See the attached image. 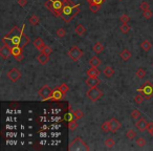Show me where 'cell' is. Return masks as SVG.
Masks as SVG:
<instances>
[{"label":"cell","mask_w":153,"mask_h":151,"mask_svg":"<svg viewBox=\"0 0 153 151\" xmlns=\"http://www.w3.org/2000/svg\"><path fill=\"white\" fill-rule=\"evenodd\" d=\"M153 16L152 12H151V10H146V11H143V17L145 18V19H151Z\"/></svg>","instance_id":"e575fe53"},{"label":"cell","mask_w":153,"mask_h":151,"mask_svg":"<svg viewBox=\"0 0 153 151\" xmlns=\"http://www.w3.org/2000/svg\"><path fill=\"white\" fill-rule=\"evenodd\" d=\"M80 13V6L76 4H66L63 6L61 18L65 22H70Z\"/></svg>","instance_id":"6da1fadb"},{"label":"cell","mask_w":153,"mask_h":151,"mask_svg":"<svg viewBox=\"0 0 153 151\" xmlns=\"http://www.w3.org/2000/svg\"><path fill=\"white\" fill-rule=\"evenodd\" d=\"M136 135H137L136 131H135V130H133V129H129L128 131L126 132V137H127V139H129V140H133V139L136 137Z\"/></svg>","instance_id":"83f0119b"},{"label":"cell","mask_w":153,"mask_h":151,"mask_svg":"<svg viewBox=\"0 0 153 151\" xmlns=\"http://www.w3.org/2000/svg\"><path fill=\"white\" fill-rule=\"evenodd\" d=\"M135 76L139 79H143V78L146 77V70L144 68H142V67H139V68H137L136 72H135Z\"/></svg>","instance_id":"484cf974"},{"label":"cell","mask_w":153,"mask_h":151,"mask_svg":"<svg viewBox=\"0 0 153 151\" xmlns=\"http://www.w3.org/2000/svg\"><path fill=\"white\" fill-rule=\"evenodd\" d=\"M33 44H34V46H35L36 48L39 50V52H43L44 47L46 46V45H45V43H44V41L42 40L41 38H36Z\"/></svg>","instance_id":"7c38bea8"},{"label":"cell","mask_w":153,"mask_h":151,"mask_svg":"<svg viewBox=\"0 0 153 151\" xmlns=\"http://www.w3.org/2000/svg\"><path fill=\"white\" fill-rule=\"evenodd\" d=\"M74 32L78 36H84L85 33H86V28L83 24H78L74 28Z\"/></svg>","instance_id":"2e32d148"},{"label":"cell","mask_w":153,"mask_h":151,"mask_svg":"<svg viewBox=\"0 0 153 151\" xmlns=\"http://www.w3.org/2000/svg\"><path fill=\"white\" fill-rule=\"evenodd\" d=\"M100 6L99 4H96V3H92V4H89V10H90L91 13H98V11L100 10Z\"/></svg>","instance_id":"d590c367"},{"label":"cell","mask_w":153,"mask_h":151,"mask_svg":"<svg viewBox=\"0 0 153 151\" xmlns=\"http://www.w3.org/2000/svg\"><path fill=\"white\" fill-rule=\"evenodd\" d=\"M151 135H152V137H153V131H152V132H151Z\"/></svg>","instance_id":"7dc6e473"},{"label":"cell","mask_w":153,"mask_h":151,"mask_svg":"<svg viewBox=\"0 0 153 151\" xmlns=\"http://www.w3.org/2000/svg\"><path fill=\"white\" fill-rule=\"evenodd\" d=\"M49 56L48 55H46V54H44V52H41L40 55L37 57V60H38V62L41 65H45V64L48 62V60H49Z\"/></svg>","instance_id":"4fadbf2b"},{"label":"cell","mask_w":153,"mask_h":151,"mask_svg":"<svg viewBox=\"0 0 153 151\" xmlns=\"http://www.w3.org/2000/svg\"><path fill=\"white\" fill-rule=\"evenodd\" d=\"M86 85H88L89 87H98L101 84V81L98 77H88L85 81Z\"/></svg>","instance_id":"30bf717a"},{"label":"cell","mask_w":153,"mask_h":151,"mask_svg":"<svg viewBox=\"0 0 153 151\" xmlns=\"http://www.w3.org/2000/svg\"><path fill=\"white\" fill-rule=\"evenodd\" d=\"M120 1H122V0H120Z\"/></svg>","instance_id":"c3c4849f"},{"label":"cell","mask_w":153,"mask_h":151,"mask_svg":"<svg viewBox=\"0 0 153 151\" xmlns=\"http://www.w3.org/2000/svg\"><path fill=\"white\" fill-rule=\"evenodd\" d=\"M101 129L103 132H108L110 131V126H109V121H106L101 125Z\"/></svg>","instance_id":"d6a6232c"},{"label":"cell","mask_w":153,"mask_h":151,"mask_svg":"<svg viewBox=\"0 0 153 151\" xmlns=\"http://www.w3.org/2000/svg\"><path fill=\"white\" fill-rule=\"evenodd\" d=\"M104 144H105V146H106V148L111 149V148H113V146L115 145V142H114V140H113V139L109 137V139H107V140L105 141Z\"/></svg>","instance_id":"4316f807"},{"label":"cell","mask_w":153,"mask_h":151,"mask_svg":"<svg viewBox=\"0 0 153 151\" xmlns=\"http://www.w3.org/2000/svg\"><path fill=\"white\" fill-rule=\"evenodd\" d=\"M11 52H12V56L14 57H17L22 54V47L18 46V45H14V46H11Z\"/></svg>","instance_id":"ac0fdd59"},{"label":"cell","mask_w":153,"mask_h":151,"mask_svg":"<svg viewBox=\"0 0 153 151\" xmlns=\"http://www.w3.org/2000/svg\"><path fill=\"white\" fill-rule=\"evenodd\" d=\"M56 34H57V36L59 37V38H63V37H65L66 32H65L64 28H58L57 32H56Z\"/></svg>","instance_id":"f35d334b"},{"label":"cell","mask_w":153,"mask_h":151,"mask_svg":"<svg viewBox=\"0 0 153 151\" xmlns=\"http://www.w3.org/2000/svg\"><path fill=\"white\" fill-rule=\"evenodd\" d=\"M30 43V38H28L26 35H24V34L22 33V35H21V38H20V43H19V46L20 47H25L28 44Z\"/></svg>","instance_id":"e0dca14e"},{"label":"cell","mask_w":153,"mask_h":151,"mask_svg":"<svg viewBox=\"0 0 153 151\" xmlns=\"http://www.w3.org/2000/svg\"><path fill=\"white\" fill-rule=\"evenodd\" d=\"M151 47H152V45H151V43L148 40H144V41L141 43V48H142L144 52H149V50H151Z\"/></svg>","instance_id":"7402d4cb"},{"label":"cell","mask_w":153,"mask_h":151,"mask_svg":"<svg viewBox=\"0 0 153 151\" xmlns=\"http://www.w3.org/2000/svg\"><path fill=\"white\" fill-rule=\"evenodd\" d=\"M92 50L96 54H101V52L104 50V45H103L101 42H96V43L93 45Z\"/></svg>","instance_id":"ffe728a7"},{"label":"cell","mask_w":153,"mask_h":151,"mask_svg":"<svg viewBox=\"0 0 153 151\" xmlns=\"http://www.w3.org/2000/svg\"><path fill=\"white\" fill-rule=\"evenodd\" d=\"M86 74H87L88 77H98L99 74H100V72L96 69V67H91V68H89L86 72Z\"/></svg>","instance_id":"44dd1931"},{"label":"cell","mask_w":153,"mask_h":151,"mask_svg":"<svg viewBox=\"0 0 153 151\" xmlns=\"http://www.w3.org/2000/svg\"><path fill=\"white\" fill-rule=\"evenodd\" d=\"M120 30L123 34H128L129 30H130V26L128 25V23H123V24L120 26Z\"/></svg>","instance_id":"1f68e13d"},{"label":"cell","mask_w":153,"mask_h":151,"mask_svg":"<svg viewBox=\"0 0 153 151\" xmlns=\"http://www.w3.org/2000/svg\"><path fill=\"white\" fill-rule=\"evenodd\" d=\"M8 77L12 82H17V81L21 78V72H20L17 68H15L14 67V68H12L11 70L8 72Z\"/></svg>","instance_id":"52a82bcc"},{"label":"cell","mask_w":153,"mask_h":151,"mask_svg":"<svg viewBox=\"0 0 153 151\" xmlns=\"http://www.w3.org/2000/svg\"><path fill=\"white\" fill-rule=\"evenodd\" d=\"M104 1H105V0H87V2L89 3V4H92V3H96V4H99V6H102Z\"/></svg>","instance_id":"b9f144b4"},{"label":"cell","mask_w":153,"mask_h":151,"mask_svg":"<svg viewBox=\"0 0 153 151\" xmlns=\"http://www.w3.org/2000/svg\"><path fill=\"white\" fill-rule=\"evenodd\" d=\"M52 89L50 87H49L48 85H44L43 87L39 90V96H40V98H41L42 100H49L50 98H52Z\"/></svg>","instance_id":"5b68a950"},{"label":"cell","mask_w":153,"mask_h":151,"mask_svg":"<svg viewBox=\"0 0 153 151\" xmlns=\"http://www.w3.org/2000/svg\"><path fill=\"white\" fill-rule=\"evenodd\" d=\"M144 96H143L142 94H136V96L134 97V102L136 103V104H141L143 101H144Z\"/></svg>","instance_id":"74e56055"},{"label":"cell","mask_w":153,"mask_h":151,"mask_svg":"<svg viewBox=\"0 0 153 151\" xmlns=\"http://www.w3.org/2000/svg\"><path fill=\"white\" fill-rule=\"evenodd\" d=\"M44 52V54H46V55H50V54H52V48L50 46H45L44 47V50H43V52Z\"/></svg>","instance_id":"7bdbcfd3"},{"label":"cell","mask_w":153,"mask_h":151,"mask_svg":"<svg viewBox=\"0 0 153 151\" xmlns=\"http://www.w3.org/2000/svg\"><path fill=\"white\" fill-rule=\"evenodd\" d=\"M72 114H74V120H80V119H82L83 117H84V113H83L82 110H80V109H76L72 111Z\"/></svg>","instance_id":"d4e9b609"},{"label":"cell","mask_w":153,"mask_h":151,"mask_svg":"<svg viewBox=\"0 0 153 151\" xmlns=\"http://www.w3.org/2000/svg\"><path fill=\"white\" fill-rule=\"evenodd\" d=\"M130 117H131V119H133V120H137V119H139V117H141V112H139V110L134 109L131 111Z\"/></svg>","instance_id":"8d00e7d4"},{"label":"cell","mask_w":153,"mask_h":151,"mask_svg":"<svg viewBox=\"0 0 153 151\" xmlns=\"http://www.w3.org/2000/svg\"><path fill=\"white\" fill-rule=\"evenodd\" d=\"M109 126H110V131L114 133V132H116L122 127V125H121L119 120H116L115 118H112L109 120Z\"/></svg>","instance_id":"9c48e42d"},{"label":"cell","mask_w":153,"mask_h":151,"mask_svg":"<svg viewBox=\"0 0 153 151\" xmlns=\"http://www.w3.org/2000/svg\"><path fill=\"white\" fill-rule=\"evenodd\" d=\"M28 21H30V23L32 25H37V24H39V21H40V19H39L38 16L33 15V16L30 17V18H28Z\"/></svg>","instance_id":"4dcf8cb0"},{"label":"cell","mask_w":153,"mask_h":151,"mask_svg":"<svg viewBox=\"0 0 153 151\" xmlns=\"http://www.w3.org/2000/svg\"><path fill=\"white\" fill-rule=\"evenodd\" d=\"M68 128L70 131H74L78 128V123H76V120H71L68 122Z\"/></svg>","instance_id":"f546056e"},{"label":"cell","mask_w":153,"mask_h":151,"mask_svg":"<svg viewBox=\"0 0 153 151\" xmlns=\"http://www.w3.org/2000/svg\"><path fill=\"white\" fill-rule=\"evenodd\" d=\"M0 56L2 59L6 60L8 59L10 56H12V52H11V46L8 45V44H3V46L0 48Z\"/></svg>","instance_id":"ba28073f"},{"label":"cell","mask_w":153,"mask_h":151,"mask_svg":"<svg viewBox=\"0 0 153 151\" xmlns=\"http://www.w3.org/2000/svg\"><path fill=\"white\" fill-rule=\"evenodd\" d=\"M58 89L62 92L63 94H66L67 92H68V90H69V87H68V85L67 84H65V83H63V84H61L59 87H58Z\"/></svg>","instance_id":"f1b7e54d"},{"label":"cell","mask_w":153,"mask_h":151,"mask_svg":"<svg viewBox=\"0 0 153 151\" xmlns=\"http://www.w3.org/2000/svg\"><path fill=\"white\" fill-rule=\"evenodd\" d=\"M152 66H153V64H152Z\"/></svg>","instance_id":"681fc988"},{"label":"cell","mask_w":153,"mask_h":151,"mask_svg":"<svg viewBox=\"0 0 153 151\" xmlns=\"http://www.w3.org/2000/svg\"><path fill=\"white\" fill-rule=\"evenodd\" d=\"M139 8H141L142 11H146V10L149 8V3H148L147 1H143V2L139 4Z\"/></svg>","instance_id":"60d3db41"},{"label":"cell","mask_w":153,"mask_h":151,"mask_svg":"<svg viewBox=\"0 0 153 151\" xmlns=\"http://www.w3.org/2000/svg\"><path fill=\"white\" fill-rule=\"evenodd\" d=\"M102 61L100 60V58L96 57V56H93V57H91L90 59H89V65L91 66V67H98L99 65H101Z\"/></svg>","instance_id":"9a60e30c"},{"label":"cell","mask_w":153,"mask_h":151,"mask_svg":"<svg viewBox=\"0 0 153 151\" xmlns=\"http://www.w3.org/2000/svg\"><path fill=\"white\" fill-rule=\"evenodd\" d=\"M68 56H69V58H71L74 61H78L80 58L83 56V52L80 50L78 46H72L70 50H68Z\"/></svg>","instance_id":"8992f818"},{"label":"cell","mask_w":153,"mask_h":151,"mask_svg":"<svg viewBox=\"0 0 153 151\" xmlns=\"http://www.w3.org/2000/svg\"><path fill=\"white\" fill-rule=\"evenodd\" d=\"M120 57L122 58V60H123V61L127 62V61H128L129 59L131 58V52H129L128 50H122V52H121Z\"/></svg>","instance_id":"d6986e66"},{"label":"cell","mask_w":153,"mask_h":151,"mask_svg":"<svg viewBox=\"0 0 153 151\" xmlns=\"http://www.w3.org/2000/svg\"><path fill=\"white\" fill-rule=\"evenodd\" d=\"M135 144L137 145V147H144V146H146V144H147V142H146V140L144 139V137H139L136 140V142H135Z\"/></svg>","instance_id":"836d02e7"},{"label":"cell","mask_w":153,"mask_h":151,"mask_svg":"<svg viewBox=\"0 0 153 151\" xmlns=\"http://www.w3.org/2000/svg\"><path fill=\"white\" fill-rule=\"evenodd\" d=\"M17 2H18V4H19L20 6L24 8V6L28 4V0H17Z\"/></svg>","instance_id":"ee69618b"},{"label":"cell","mask_w":153,"mask_h":151,"mask_svg":"<svg viewBox=\"0 0 153 151\" xmlns=\"http://www.w3.org/2000/svg\"><path fill=\"white\" fill-rule=\"evenodd\" d=\"M63 96L64 94L61 92L59 89H55V90L52 91V98H50V100H54V101H61V100L63 99Z\"/></svg>","instance_id":"5bb4252c"},{"label":"cell","mask_w":153,"mask_h":151,"mask_svg":"<svg viewBox=\"0 0 153 151\" xmlns=\"http://www.w3.org/2000/svg\"><path fill=\"white\" fill-rule=\"evenodd\" d=\"M44 6H45V8H46L49 12H52V14L55 15V8H54V3H52V0H47V1H45Z\"/></svg>","instance_id":"cb8c5ba5"},{"label":"cell","mask_w":153,"mask_h":151,"mask_svg":"<svg viewBox=\"0 0 153 151\" xmlns=\"http://www.w3.org/2000/svg\"><path fill=\"white\" fill-rule=\"evenodd\" d=\"M15 59H16L18 62H21L22 60H23V54H21V55L17 56V57H15Z\"/></svg>","instance_id":"bcb514c9"},{"label":"cell","mask_w":153,"mask_h":151,"mask_svg":"<svg viewBox=\"0 0 153 151\" xmlns=\"http://www.w3.org/2000/svg\"><path fill=\"white\" fill-rule=\"evenodd\" d=\"M137 92L142 94L145 99H151V98H153V84L149 81H147V82L143 84L142 87H139L137 89Z\"/></svg>","instance_id":"7a4b0ae2"},{"label":"cell","mask_w":153,"mask_h":151,"mask_svg":"<svg viewBox=\"0 0 153 151\" xmlns=\"http://www.w3.org/2000/svg\"><path fill=\"white\" fill-rule=\"evenodd\" d=\"M147 130L149 131V133L151 134V132L153 131V123H149L148 124V128H147Z\"/></svg>","instance_id":"f6af8a7d"},{"label":"cell","mask_w":153,"mask_h":151,"mask_svg":"<svg viewBox=\"0 0 153 151\" xmlns=\"http://www.w3.org/2000/svg\"><path fill=\"white\" fill-rule=\"evenodd\" d=\"M86 96L90 101L96 102L98 101L102 96H103V92H102L98 87H89V89L86 92Z\"/></svg>","instance_id":"277c9868"},{"label":"cell","mask_w":153,"mask_h":151,"mask_svg":"<svg viewBox=\"0 0 153 151\" xmlns=\"http://www.w3.org/2000/svg\"><path fill=\"white\" fill-rule=\"evenodd\" d=\"M69 150H89V147L81 137H76L69 144Z\"/></svg>","instance_id":"3957f363"},{"label":"cell","mask_w":153,"mask_h":151,"mask_svg":"<svg viewBox=\"0 0 153 151\" xmlns=\"http://www.w3.org/2000/svg\"><path fill=\"white\" fill-rule=\"evenodd\" d=\"M148 122L146 121L145 119H139V121L135 123V127L137 128V130L139 131H145V130H147L148 128Z\"/></svg>","instance_id":"8fae6325"},{"label":"cell","mask_w":153,"mask_h":151,"mask_svg":"<svg viewBox=\"0 0 153 151\" xmlns=\"http://www.w3.org/2000/svg\"><path fill=\"white\" fill-rule=\"evenodd\" d=\"M104 74L107 78H111L114 74V69L112 68L111 66H106L104 68Z\"/></svg>","instance_id":"603a6c76"},{"label":"cell","mask_w":153,"mask_h":151,"mask_svg":"<svg viewBox=\"0 0 153 151\" xmlns=\"http://www.w3.org/2000/svg\"><path fill=\"white\" fill-rule=\"evenodd\" d=\"M129 20H130V18H129L128 15H126V14L122 15V16L120 17V21L122 22V23H128Z\"/></svg>","instance_id":"ab89813d"}]
</instances>
